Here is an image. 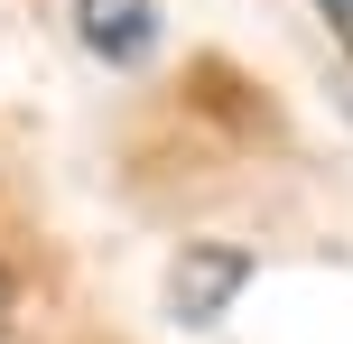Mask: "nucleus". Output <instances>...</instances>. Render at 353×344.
Listing matches in <instances>:
<instances>
[{
  "instance_id": "7ed1b4c3",
  "label": "nucleus",
  "mask_w": 353,
  "mask_h": 344,
  "mask_svg": "<svg viewBox=\"0 0 353 344\" xmlns=\"http://www.w3.org/2000/svg\"><path fill=\"white\" fill-rule=\"evenodd\" d=\"M325 19H335V47L353 56V0H325Z\"/></svg>"
},
{
  "instance_id": "f257e3e1",
  "label": "nucleus",
  "mask_w": 353,
  "mask_h": 344,
  "mask_svg": "<svg viewBox=\"0 0 353 344\" xmlns=\"http://www.w3.org/2000/svg\"><path fill=\"white\" fill-rule=\"evenodd\" d=\"M74 28L103 65H149L159 56V0H74Z\"/></svg>"
},
{
  "instance_id": "f03ea898",
  "label": "nucleus",
  "mask_w": 353,
  "mask_h": 344,
  "mask_svg": "<svg viewBox=\"0 0 353 344\" xmlns=\"http://www.w3.org/2000/svg\"><path fill=\"white\" fill-rule=\"evenodd\" d=\"M242 279H251V261H242V252H214V242H195V252L168 270V307L186 316V326H214V316H223V298L242 289Z\"/></svg>"
}]
</instances>
